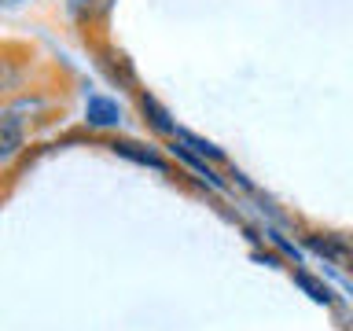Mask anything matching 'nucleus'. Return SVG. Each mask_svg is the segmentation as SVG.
Listing matches in <instances>:
<instances>
[{
	"label": "nucleus",
	"instance_id": "obj_7",
	"mask_svg": "<svg viewBox=\"0 0 353 331\" xmlns=\"http://www.w3.org/2000/svg\"><path fill=\"white\" fill-rule=\"evenodd\" d=\"M294 280H298V287H305L313 302H320V305H335V294H331V287H327V283L313 280V276H309V272H298Z\"/></svg>",
	"mask_w": 353,
	"mask_h": 331
},
{
	"label": "nucleus",
	"instance_id": "obj_8",
	"mask_svg": "<svg viewBox=\"0 0 353 331\" xmlns=\"http://www.w3.org/2000/svg\"><path fill=\"white\" fill-rule=\"evenodd\" d=\"M269 236H272V243H276V247H280V250L287 254V258H294V261H298V247H294V243H287V239L280 236V232H269Z\"/></svg>",
	"mask_w": 353,
	"mask_h": 331
},
{
	"label": "nucleus",
	"instance_id": "obj_2",
	"mask_svg": "<svg viewBox=\"0 0 353 331\" xmlns=\"http://www.w3.org/2000/svg\"><path fill=\"white\" fill-rule=\"evenodd\" d=\"M110 151L121 154V159H129V162H137V166H151V170H159V173H170V162L162 159L159 151H151V148H140V143H129V140H114L110 143Z\"/></svg>",
	"mask_w": 353,
	"mask_h": 331
},
{
	"label": "nucleus",
	"instance_id": "obj_4",
	"mask_svg": "<svg viewBox=\"0 0 353 331\" xmlns=\"http://www.w3.org/2000/svg\"><path fill=\"white\" fill-rule=\"evenodd\" d=\"M305 243H309V250H316L320 258H327V261H335V265H342L346 269L350 265V250H346V239L342 236H305Z\"/></svg>",
	"mask_w": 353,
	"mask_h": 331
},
{
	"label": "nucleus",
	"instance_id": "obj_10",
	"mask_svg": "<svg viewBox=\"0 0 353 331\" xmlns=\"http://www.w3.org/2000/svg\"><path fill=\"white\" fill-rule=\"evenodd\" d=\"M11 4H15V0H11Z\"/></svg>",
	"mask_w": 353,
	"mask_h": 331
},
{
	"label": "nucleus",
	"instance_id": "obj_9",
	"mask_svg": "<svg viewBox=\"0 0 353 331\" xmlns=\"http://www.w3.org/2000/svg\"><path fill=\"white\" fill-rule=\"evenodd\" d=\"M11 88V77H8V66H4V59H0V96H4Z\"/></svg>",
	"mask_w": 353,
	"mask_h": 331
},
{
	"label": "nucleus",
	"instance_id": "obj_6",
	"mask_svg": "<svg viewBox=\"0 0 353 331\" xmlns=\"http://www.w3.org/2000/svg\"><path fill=\"white\" fill-rule=\"evenodd\" d=\"M140 110L148 114L143 121H151V129H159L162 137H173V129H176V126H173V121H170V114H165V110H162L159 103H154L151 96H140Z\"/></svg>",
	"mask_w": 353,
	"mask_h": 331
},
{
	"label": "nucleus",
	"instance_id": "obj_5",
	"mask_svg": "<svg viewBox=\"0 0 353 331\" xmlns=\"http://www.w3.org/2000/svg\"><path fill=\"white\" fill-rule=\"evenodd\" d=\"M22 140H26V132H22V121L15 118H0V159H11L19 148H22Z\"/></svg>",
	"mask_w": 353,
	"mask_h": 331
},
{
	"label": "nucleus",
	"instance_id": "obj_1",
	"mask_svg": "<svg viewBox=\"0 0 353 331\" xmlns=\"http://www.w3.org/2000/svg\"><path fill=\"white\" fill-rule=\"evenodd\" d=\"M85 121L92 129H114L121 121V103L110 96H88L85 99Z\"/></svg>",
	"mask_w": 353,
	"mask_h": 331
},
{
	"label": "nucleus",
	"instance_id": "obj_3",
	"mask_svg": "<svg viewBox=\"0 0 353 331\" xmlns=\"http://www.w3.org/2000/svg\"><path fill=\"white\" fill-rule=\"evenodd\" d=\"M170 140H176L181 148H188L192 154H199L203 162H225V151L217 148V143H210V140H203V137H195V132H188V129H173V137Z\"/></svg>",
	"mask_w": 353,
	"mask_h": 331
}]
</instances>
